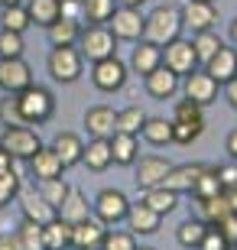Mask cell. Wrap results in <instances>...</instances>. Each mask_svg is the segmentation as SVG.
Returning a JSON list of instances; mask_svg holds the SVG:
<instances>
[{
	"instance_id": "1",
	"label": "cell",
	"mask_w": 237,
	"mask_h": 250,
	"mask_svg": "<svg viewBox=\"0 0 237 250\" xmlns=\"http://www.w3.org/2000/svg\"><path fill=\"white\" fill-rule=\"evenodd\" d=\"M185 20H182V10L179 7H156L150 17H146V26H143V39L153 42V46H169L172 39H179Z\"/></svg>"
},
{
	"instance_id": "2",
	"label": "cell",
	"mask_w": 237,
	"mask_h": 250,
	"mask_svg": "<svg viewBox=\"0 0 237 250\" xmlns=\"http://www.w3.org/2000/svg\"><path fill=\"white\" fill-rule=\"evenodd\" d=\"M17 101H20V111H23L26 124H46V121H52L55 98H52L49 88H43V84H29V88H23V91L17 94Z\"/></svg>"
},
{
	"instance_id": "3",
	"label": "cell",
	"mask_w": 237,
	"mask_h": 250,
	"mask_svg": "<svg viewBox=\"0 0 237 250\" xmlns=\"http://www.w3.org/2000/svg\"><path fill=\"white\" fill-rule=\"evenodd\" d=\"M78 52L88 62H101V59L117 56V36L108 26H85L78 36Z\"/></svg>"
},
{
	"instance_id": "4",
	"label": "cell",
	"mask_w": 237,
	"mask_h": 250,
	"mask_svg": "<svg viewBox=\"0 0 237 250\" xmlns=\"http://www.w3.org/2000/svg\"><path fill=\"white\" fill-rule=\"evenodd\" d=\"M0 146L7 149L13 159H33L43 149V140H39V133L33 127H3V133H0Z\"/></svg>"
},
{
	"instance_id": "5",
	"label": "cell",
	"mask_w": 237,
	"mask_h": 250,
	"mask_svg": "<svg viewBox=\"0 0 237 250\" xmlns=\"http://www.w3.org/2000/svg\"><path fill=\"white\" fill-rule=\"evenodd\" d=\"M82 62L85 59L75 46H55L49 52V75L62 84H72L82 78Z\"/></svg>"
},
{
	"instance_id": "6",
	"label": "cell",
	"mask_w": 237,
	"mask_h": 250,
	"mask_svg": "<svg viewBox=\"0 0 237 250\" xmlns=\"http://www.w3.org/2000/svg\"><path fill=\"white\" fill-rule=\"evenodd\" d=\"M91 208H94V218H98V221H104L108 228H114V224L127 221L130 202H127V195L117 192V188H101L98 198L91 202Z\"/></svg>"
},
{
	"instance_id": "7",
	"label": "cell",
	"mask_w": 237,
	"mask_h": 250,
	"mask_svg": "<svg viewBox=\"0 0 237 250\" xmlns=\"http://www.w3.org/2000/svg\"><path fill=\"white\" fill-rule=\"evenodd\" d=\"M108 23H110V33H114L117 39H124V42H140V39H143L146 17L137 7H117Z\"/></svg>"
},
{
	"instance_id": "8",
	"label": "cell",
	"mask_w": 237,
	"mask_h": 250,
	"mask_svg": "<svg viewBox=\"0 0 237 250\" xmlns=\"http://www.w3.org/2000/svg\"><path fill=\"white\" fill-rule=\"evenodd\" d=\"M91 78H94V88L98 91H120L124 84H127V65L120 62L117 56L110 59H101V62H91Z\"/></svg>"
},
{
	"instance_id": "9",
	"label": "cell",
	"mask_w": 237,
	"mask_h": 250,
	"mask_svg": "<svg viewBox=\"0 0 237 250\" xmlns=\"http://www.w3.org/2000/svg\"><path fill=\"white\" fill-rule=\"evenodd\" d=\"M163 65L172 68L179 78L198 68V56H195V46L192 39H172L169 46H163Z\"/></svg>"
},
{
	"instance_id": "10",
	"label": "cell",
	"mask_w": 237,
	"mask_h": 250,
	"mask_svg": "<svg viewBox=\"0 0 237 250\" xmlns=\"http://www.w3.org/2000/svg\"><path fill=\"white\" fill-rule=\"evenodd\" d=\"M33 84V68L20 59H0V88L7 94H20L23 88Z\"/></svg>"
},
{
	"instance_id": "11",
	"label": "cell",
	"mask_w": 237,
	"mask_h": 250,
	"mask_svg": "<svg viewBox=\"0 0 237 250\" xmlns=\"http://www.w3.org/2000/svg\"><path fill=\"white\" fill-rule=\"evenodd\" d=\"M182 20H185V26H189L192 33H205V29L218 26V10H215V3H208V0H185Z\"/></svg>"
},
{
	"instance_id": "12",
	"label": "cell",
	"mask_w": 237,
	"mask_h": 250,
	"mask_svg": "<svg viewBox=\"0 0 237 250\" xmlns=\"http://www.w3.org/2000/svg\"><path fill=\"white\" fill-rule=\"evenodd\" d=\"M85 130H88V137L110 140L114 133H117V111L108 107V104H94V107H88V114H85Z\"/></svg>"
},
{
	"instance_id": "13",
	"label": "cell",
	"mask_w": 237,
	"mask_h": 250,
	"mask_svg": "<svg viewBox=\"0 0 237 250\" xmlns=\"http://www.w3.org/2000/svg\"><path fill=\"white\" fill-rule=\"evenodd\" d=\"M108 234V224L98 218H85V221L72 224V247L75 250H101Z\"/></svg>"
},
{
	"instance_id": "14",
	"label": "cell",
	"mask_w": 237,
	"mask_h": 250,
	"mask_svg": "<svg viewBox=\"0 0 237 250\" xmlns=\"http://www.w3.org/2000/svg\"><path fill=\"white\" fill-rule=\"evenodd\" d=\"M218 78H211L208 72H205V68H195V72H189L185 75V98H192V101L195 104H201V107H205V104H211L215 101V98H218Z\"/></svg>"
},
{
	"instance_id": "15",
	"label": "cell",
	"mask_w": 237,
	"mask_h": 250,
	"mask_svg": "<svg viewBox=\"0 0 237 250\" xmlns=\"http://www.w3.org/2000/svg\"><path fill=\"white\" fill-rule=\"evenodd\" d=\"M143 82H146V94L156 98V101H166V98H172L179 91V75L172 68H166V65L153 68L150 75H143Z\"/></svg>"
},
{
	"instance_id": "16",
	"label": "cell",
	"mask_w": 237,
	"mask_h": 250,
	"mask_svg": "<svg viewBox=\"0 0 237 250\" xmlns=\"http://www.w3.org/2000/svg\"><path fill=\"white\" fill-rule=\"evenodd\" d=\"M205 163H185V166H172L169 172H166L163 179V188H169V192H192L195 188V182H198V176L205 172Z\"/></svg>"
},
{
	"instance_id": "17",
	"label": "cell",
	"mask_w": 237,
	"mask_h": 250,
	"mask_svg": "<svg viewBox=\"0 0 237 250\" xmlns=\"http://www.w3.org/2000/svg\"><path fill=\"white\" fill-rule=\"evenodd\" d=\"M17 198H20V211H23V218H29V221L49 224L52 218H59V211H55V208L36 192V188H29V192H20Z\"/></svg>"
},
{
	"instance_id": "18",
	"label": "cell",
	"mask_w": 237,
	"mask_h": 250,
	"mask_svg": "<svg viewBox=\"0 0 237 250\" xmlns=\"http://www.w3.org/2000/svg\"><path fill=\"white\" fill-rule=\"evenodd\" d=\"M172 169V163L163 156H143L137 163V188H156V186H163V179L166 172Z\"/></svg>"
},
{
	"instance_id": "19",
	"label": "cell",
	"mask_w": 237,
	"mask_h": 250,
	"mask_svg": "<svg viewBox=\"0 0 237 250\" xmlns=\"http://www.w3.org/2000/svg\"><path fill=\"white\" fill-rule=\"evenodd\" d=\"M205 72L211 75V78H218V84L231 82L237 75V49L234 46H221L215 56L205 62Z\"/></svg>"
},
{
	"instance_id": "20",
	"label": "cell",
	"mask_w": 237,
	"mask_h": 250,
	"mask_svg": "<svg viewBox=\"0 0 237 250\" xmlns=\"http://www.w3.org/2000/svg\"><path fill=\"white\" fill-rule=\"evenodd\" d=\"M59 218L68 221V224H78V221H85V218H91V202H88V195H85L82 188H68L65 202L59 205Z\"/></svg>"
},
{
	"instance_id": "21",
	"label": "cell",
	"mask_w": 237,
	"mask_h": 250,
	"mask_svg": "<svg viewBox=\"0 0 237 250\" xmlns=\"http://www.w3.org/2000/svg\"><path fill=\"white\" fill-rule=\"evenodd\" d=\"M159 224H163V214H156L150 205H130L127 211V228L133 234H156L159 231Z\"/></svg>"
},
{
	"instance_id": "22",
	"label": "cell",
	"mask_w": 237,
	"mask_h": 250,
	"mask_svg": "<svg viewBox=\"0 0 237 250\" xmlns=\"http://www.w3.org/2000/svg\"><path fill=\"white\" fill-rule=\"evenodd\" d=\"M52 149H55V156L62 159V166L65 169H72V166H78L82 163V153H85V143L75 133H55V140H52Z\"/></svg>"
},
{
	"instance_id": "23",
	"label": "cell",
	"mask_w": 237,
	"mask_h": 250,
	"mask_svg": "<svg viewBox=\"0 0 237 250\" xmlns=\"http://www.w3.org/2000/svg\"><path fill=\"white\" fill-rule=\"evenodd\" d=\"M163 65V49L153 46V42H146V39H140V46L133 49V56H130V68L137 75H150L153 68H159Z\"/></svg>"
},
{
	"instance_id": "24",
	"label": "cell",
	"mask_w": 237,
	"mask_h": 250,
	"mask_svg": "<svg viewBox=\"0 0 237 250\" xmlns=\"http://www.w3.org/2000/svg\"><path fill=\"white\" fill-rule=\"evenodd\" d=\"M46 36L52 46H78V36H82V23L72 17H59L52 26H46Z\"/></svg>"
},
{
	"instance_id": "25",
	"label": "cell",
	"mask_w": 237,
	"mask_h": 250,
	"mask_svg": "<svg viewBox=\"0 0 237 250\" xmlns=\"http://www.w3.org/2000/svg\"><path fill=\"white\" fill-rule=\"evenodd\" d=\"M82 163L88 169H94V172H104V169L114 163V156H110V140L91 137V140H88V146H85V153H82Z\"/></svg>"
},
{
	"instance_id": "26",
	"label": "cell",
	"mask_w": 237,
	"mask_h": 250,
	"mask_svg": "<svg viewBox=\"0 0 237 250\" xmlns=\"http://www.w3.org/2000/svg\"><path fill=\"white\" fill-rule=\"evenodd\" d=\"M29 169H33V176H36V179H52V176H62V172H65L62 159L55 156L52 146H43V149H39L36 156L29 159Z\"/></svg>"
},
{
	"instance_id": "27",
	"label": "cell",
	"mask_w": 237,
	"mask_h": 250,
	"mask_svg": "<svg viewBox=\"0 0 237 250\" xmlns=\"http://www.w3.org/2000/svg\"><path fill=\"white\" fill-rule=\"evenodd\" d=\"M110 156L117 166H133L137 163V137L133 133H114L110 137Z\"/></svg>"
},
{
	"instance_id": "28",
	"label": "cell",
	"mask_w": 237,
	"mask_h": 250,
	"mask_svg": "<svg viewBox=\"0 0 237 250\" xmlns=\"http://www.w3.org/2000/svg\"><path fill=\"white\" fill-rule=\"evenodd\" d=\"M26 13L36 26H52L55 20L62 17V0H29Z\"/></svg>"
},
{
	"instance_id": "29",
	"label": "cell",
	"mask_w": 237,
	"mask_h": 250,
	"mask_svg": "<svg viewBox=\"0 0 237 250\" xmlns=\"http://www.w3.org/2000/svg\"><path fill=\"white\" fill-rule=\"evenodd\" d=\"M46 234V250H68L72 247V224L62 218H52L49 224H43Z\"/></svg>"
},
{
	"instance_id": "30",
	"label": "cell",
	"mask_w": 237,
	"mask_h": 250,
	"mask_svg": "<svg viewBox=\"0 0 237 250\" xmlns=\"http://www.w3.org/2000/svg\"><path fill=\"white\" fill-rule=\"evenodd\" d=\"M117 10V0H82V20H88V26H104Z\"/></svg>"
},
{
	"instance_id": "31",
	"label": "cell",
	"mask_w": 237,
	"mask_h": 250,
	"mask_svg": "<svg viewBox=\"0 0 237 250\" xmlns=\"http://www.w3.org/2000/svg\"><path fill=\"white\" fill-rule=\"evenodd\" d=\"M140 133H143L146 143L166 146V143H172V121H166V117H146V124H143Z\"/></svg>"
},
{
	"instance_id": "32",
	"label": "cell",
	"mask_w": 237,
	"mask_h": 250,
	"mask_svg": "<svg viewBox=\"0 0 237 250\" xmlns=\"http://www.w3.org/2000/svg\"><path fill=\"white\" fill-rule=\"evenodd\" d=\"M143 205H150L156 214H169V211H175V205H179V192H169V188H163V186L146 188Z\"/></svg>"
},
{
	"instance_id": "33",
	"label": "cell",
	"mask_w": 237,
	"mask_h": 250,
	"mask_svg": "<svg viewBox=\"0 0 237 250\" xmlns=\"http://www.w3.org/2000/svg\"><path fill=\"white\" fill-rule=\"evenodd\" d=\"M198 211H201V221L205 224H218L221 218L231 214V205L224 198V192H218V195H211V198H198Z\"/></svg>"
},
{
	"instance_id": "34",
	"label": "cell",
	"mask_w": 237,
	"mask_h": 250,
	"mask_svg": "<svg viewBox=\"0 0 237 250\" xmlns=\"http://www.w3.org/2000/svg\"><path fill=\"white\" fill-rule=\"evenodd\" d=\"M68 182H65L62 176H52V179H39V186H36V192L43 195V198H46L49 205H52L55 211H59V205L65 202V195H68Z\"/></svg>"
},
{
	"instance_id": "35",
	"label": "cell",
	"mask_w": 237,
	"mask_h": 250,
	"mask_svg": "<svg viewBox=\"0 0 237 250\" xmlns=\"http://www.w3.org/2000/svg\"><path fill=\"white\" fill-rule=\"evenodd\" d=\"M205 231H208V224L201 221V218H189V221H182L179 224V231H175V241L182 244V247H195L198 250V244H201V237H205Z\"/></svg>"
},
{
	"instance_id": "36",
	"label": "cell",
	"mask_w": 237,
	"mask_h": 250,
	"mask_svg": "<svg viewBox=\"0 0 237 250\" xmlns=\"http://www.w3.org/2000/svg\"><path fill=\"white\" fill-rule=\"evenodd\" d=\"M192 46H195V56H198V62L205 65L215 52H218L224 42H221V36L215 33V29H205V33H195V39H192Z\"/></svg>"
},
{
	"instance_id": "37",
	"label": "cell",
	"mask_w": 237,
	"mask_h": 250,
	"mask_svg": "<svg viewBox=\"0 0 237 250\" xmlns=\"http://www.w3.org/2000/svg\"><path fill=\"white\" fill-rule=\"evenodd\" d=\"M146 124V114L140 104H130V107H124V111H117V130L120 133H133L137 137L140 130H143Z\"/></svg>"
},
{
	"instance_id": "38",
	"label": "cell",
	"mask_w": 237,
	"mask_h": 250,
	"mask_svg": "<svg viewBox=\"0 0 237 250\" xmlns=\"http://www.w3.org/2000/svg\"><path fill=\"white\" fill-rule=\"evenodd\" d=\"M17 234H20V241H23V247H26V250H46V234H43V224L23 218V224L17 228Z\"/></svg>"
},
{
	"instance_id": "39",
	"label": "cell",
	"mask_w": 237,
	"mask_h": 250,
	"mask_svg": "<svg viewBox=\"0 0 237 250\" xmlns=\"http://www.w3.org/2000/svg\"><path fill=\"white\" fill-rule=\"evenodd\" d=\"M29 23H33V20H29V13H26L23 3H17V7H3V13H0V26L13 29V33H26Z\"/></svg>"
},
{
	"instance_id": "40",
	"label": "cell",
	"mask_w": 237,
	"mask_h": 250,
	"mask_svg": "<svg viewBox=\"0 0 237 250\" xmlns=\"http://www.w3.org/2000/svg\"><path fill=\"white\" fill-rule=\"evenodd\" d=\"M218 192H224V188H221V179H218V166H208L198 176L192 195H195V198H211V195H218Z\"/></svg>"
},
{
	"instance_id": "41",
	"label": "cell",
	"mask_w": 237,
	"mask_h": 250,
	"mask_svg": "<svg viewBox=\"0 0 237 250\" xmlns=\"http://www.w3.org/2000/svg\"><path fill=\"white\" fill-rule=\"evenodd\" d=\"M0 124H3V127H29L26 117H23V111H20L17 94H10V98L0 101Z\"/></svg>"
},
{
	"instance_id": "42",
	"label": "cell",
	"mask_w": 237,
	"mask_h": 250,
	"mask_svg": "<svg viewBox=\"0 0 237 250\" xmlns=\"http://www.w3.org/2000/svg\"><path fill=\"white\" fill-rule=\"evenodd\" d=\"M23 33H13V29H3L0 26V59H20L23 56Z\"/></svg>"
},
{
	"instance_id": "43",
	"label": "cell",
	"mask_w": 237,
	"mask_h": 250,
	"mask_svg": "<svg viewBox=\"0 0 237 250\" xmlns=\"http://www.w3.org/2000/svg\"><path fill=\"white\" fill-rule=\"evenodd\" d=\"M101 250H137V234L133 231H108Z\"/></svg>"
},
{
	"instance_id": "44",
	"label": "cell",
	"mask_w": 237,
	"mask_h": 250,
	"mask_svg": "<svg viewBox=\"0 0 237 250\" xmlns=\"http://www.w3.org/2000/svg\"><path fill=\"white\" fill-rule=\"evenodd\" d=\"M20 195V176L13 169H0V208L10 205Z\"/></svg>"
},
{
	"instance_id": "45",
	"label": "cell",
	"mask_w": 237,
	"mask_h": 250,
	"mask_svg": "<svg viewBox=\"0 0 237 250\" xmlns=\"http://www.w3.org/2000/svg\"><path fill=\"white\" fill-rule=\"evenodd\" d=\"M172 121H182V124H205V117H201V104H195L192 98H182V101L175 104V111H172Z\"/></svg>"
},
{
	"instance_id": "46",
	"label": "cell",
	"mask_w": 237,
	"mask_h": 250,
	"mask_svg": "<svg viewBox=\"0 0 237 250\" xmlns=\"http://www.w3.org/2000/svg\"><path fill=\"white\" fill-rule=\"evenodd\" d=\"M201 130H205V124H182V121H172V143H179V146H189L192 140L201 137Z\"/></svg>"
},
{
	"instance_id": "47",
	"label": "cell",
	"mask_w": 237,
	"mask_h": 250,
	"mask_svg": "<svg viewBox=\"0 0 237 250\" xmlns=\"http://www.w3.org/2000/svg\"><path fill=\"white\" fill-rule=\"evenodd\" d=\"M198 250H234V247H231V241L215 228V224H208V231H205V237H201Z\"/></svg>"
},
{
	"instance_id": "48",
	"label": "cell",
	"mask_w": 237,
	"mask_h": 250,
	"mask_svg": "<svg viewBox=\"0 0 237 250\" xmlns=\"http://www.w3.org/2000/svg\"><path fill=\"white\" fill-rule=\"evenodd\" d=\"M215 228H218V231H221V234H224V237L231 241V247L237 244V211H231L228 218H221V221L215 224Z\"/></svg>"
},
{
	"instance_id": "49",
	"label": "cell",
	"mask_w": 237,
	"mask_h": 250,
	"mask_svg": "<svg viewBox=\"0 0 237 250\" xmlns=\"http://www.w3.org/2000/svg\"><path fill=\"white\" fill-rule=\"evenodd\" d=\"M218 179H221V188H234L237 186V166H234V163L218 166Z\"/></svg>"
},
{
	"instance_id": "50",
	"label": "cell",
	"mask_w": 237,
	"mask_h": 250,
	"mask_svg": "<svg viewBox=\"0 0 237 250\" xmlns=\"http://www.w3.org/2000/svg\"><path fill=\"white\" fill-rule=\"evenodd\" d=\"M0 250H26V247H23L17 231H7V234H0Z\"/></svg>"
},
{
	"instance_id": "51",
	"label": "cell",
	"mask_w": 237,
	"mask_h": 250,
	"mask_svg": "<svg viewBox=\"0 0 237 250\" xmlns=\"http://www.w3.org/2000/svg\"><path fill=\"white\" fill-rule=\"evenodd\" d=\"M62 17L82 20V0H62Z\"/></svg>"
},
{
	"instance_id": "52",
	"label": "cell",
	"mask_w": 237,
	"mask_h": 250,
	"mask_svg": "<svg viewBox=\"0 0 237 250\" xmlns=\"http://www.w3.org/2000/svg\"><path fill=\"white\" fill-rule=\"evenodd\" d=\"M224 94H228V104L237 111V75L231 78V82H224Z\"/></svg>"
},
{
	"instance_id": "53",
	"label": "cell",
	"mask_w": 237,
	"mask_h": 250,
	"mask_svg": "<svg viewBox=\"0 0 237 250\" xmlns=\"http://www.w3.org/2000/svg\"><path fill=\"white\" fill-rule=\"evenodd\" d=\"M224 146H228V156L237 159V130H231V133H228V143H224Z\"/></svg>"
},
{
	"instance_id": "54",
	"label": "cell",
	"mask_w": 237,
	"mask_h": 250,
	"mask_svg": "<svg viewBox=\"0 0 237 250\" xmlns=\"http://www.w3.org/2000/svg\"><path fill=\"white\" fill-rule=\"evenodd\" d=\"M224 198H228L231 211H237V186H234V188H224Z\"/></svg>"
},
{
	"instance_id": "55",
	"label": "cell",
	"mask_w": 237,
	"mask_h": 250,
	"mask_svg": "<svg viewBox=\"0 0 237 250\" xmlns=\"http://www.w3.org/2000/svg\"><path fill=\"white\" fill-rule=\"evenodd\" d=\"M117 3H120V7H143V3H146V0H117Z\"/></svg>"
},
{
	"instance_id": "56",
	"label": "cell",
	"mask_w": 237,
	"mask_h": 250,
	"mask_svg": "<svg viewBox=\"0 0 237 250\" xmlns=\"http://www.w3.org/2000/svg\"><path fill=\"white\" fill-rule=\"evenodd\" d=\"M231 39H234V46H237V17L231 20Z\"/></svg>"
},
{
	"instance_id": "57",
	"label": "cell",
	"mask_w": 237,
	"mask_h": 250,
	"mask_svg": "<svg viewBox=\"0 0 237 250\" xmlns=\"http://www.w3.org/2000/svg\"><path fill=\"white\" fill-rule=\"evenodd\" d=\"M17 3H23V0H0V7H17Z\"/></svg>"
},
{
	"instance_id": "58",
	"label": "cell",
	"mask_w": 237,
	"mask_h": 250,
	"mask_svg": "<svg viewBox=\"0 0 237 250\" xmlns=\"http://www.w3.org/2000/svg\"><path fill=\"white\" fill-rule=\"evenodd\" d=\"M137 250H153V247H137Z\"/></svg>"
},
{
	"instance_id": "59",
	"label": "cell",
	"mask_w": 237,
	"mask_h": 250,
	"mask_svg": "<svg viewBox=\"0 0 237 250\" xmlns=\"http://www.w3.org/2000/svg\"><path fill=\"white\" fill-rule=\"evenodd\" d=\"M208 3H215V0H208Z\"/></svg>"
},
{
	"instance_id": "60",
	"label": "cell",
	"mask_w": 237,
	"mask_h": 250,
	"mask_svg": "<svg viewBox=\"0 0 237 250\" xmlns=\"http://www.w3.org/2000/svg\"><path fill=\"white\" fill-rule=\"evenodd\" d=\"M234 250H237V244H234Z\"/></svg>"
}]
</instances>
